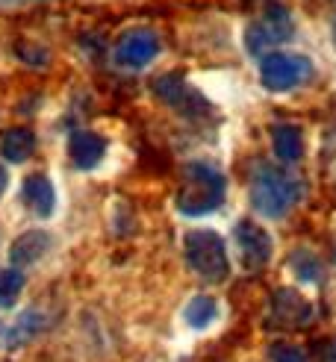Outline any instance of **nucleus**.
I'll list each match as a JSON object with an SVG mask.
<instances>
[{"mask_svg":"<svg viewBox=\"0 0 336 362\" xmlns=\"http://www.w3.org/2000/svg\"><path fill=\"white\" fill-rule=\"evenodd\" d=\"M233 239H236V247H239V257L245 262V268H262L272 257V236L265 233L260 224L254 221H239L236 230H233Z\"/></svg>","mask_w":336,"mask_h":362,"instance_id":"1a4fd4ad","label":"nucleus"},{"mask_svg":"<svg viewBox=\"0 0 336 362\" xmlns=\"http://www.w3.org/2000/svg\"><path fill=\"white\" fill-rule=\"evenodd\" d=\"M301 197V183L272 162H257L251 168V204L265 218H283Z\"/></svg>","mask_w":336,"mask_h":362,"instance_id":"f03ea898","label":"nucleus"},{"mask_svg":"<svg viewBox=\"0 0 336 362\" xmlns=\"http://www.w3.org/2000/svg\"><path fill=\"white\" fill-rule=\"evenodd\" d=\"M35 148H39V139H35V133L30 127H12V130H6L0 136V156L6 162H12V165L27 162L35 153Z\"/></svg>","mask_w":336,"mask_h":362,"instance_id":"ddd939ff","label":"nucleus"},{"mask_svg":"<svg viewBox=\"0 0 336 362\" xmlns=\"http://www.w3.org/2000/svg\"><path fill=\"white\" fill-rule=\"evenodd\" d=\"M24 286H27L24 271H18L12 265L0 268V310H12L18 303V298H21Z\"/></svg>","mask_w":336,"mask_h":362,"instance_id":"dca6fc26","label":"nucleus"},{"mask_svg":"<svg viewBox=\"0 0 336 362\" xmlns=\"http://www.w3.org/2000/svg\"><path fill=\"white\" fill-rule=\"evenodd\" d=\"M156 53H159V35L148 27H136V30H127L118 39L115 45V62L121 68H145L156 59Z\"/></svg>","mask_w":336,"mask_h":362,"instance_id":"0eeeda50","label":"nucleus"},{"mask_svg":"<svg viewBox=\"0 0 336 362\" xmlns=\"http://www.w3.org/2000/svg\"><path fill=\"white\" fill-rule=\"evenodd\" d=\"M269 359L272 362H307V354L295 345H274L269 351Z\"/></svg>","mask_w":336,"mask_h":362,"instance_id":"6ab92c4d","label":"nucleus"},{"mask_svg":"<svg viewBox=\"0 0 336 362\" xmlns=\"http://www.w3.org/2000/svg\"><path fill=\"white\" fill-rule=\"evenodd\" d=\"M216 315H219V303L212 295H195L183 310V321L192 330H207L209 324L216 321Z\"/></svg>","mask_w":336,"mask_h":362,"instance_id":"2eb2a0df","label":"nucleus"},{"mask_svg":"<svg viewBox=\"0 0 336 362\" xmlns=\"http://www.w3.org/2000/svg\"><path fill=\"white\" fill-rule=\"evenodd\" d=\"M333 30H336V21H333Z\"/></svg>","mask_w":336,"mask_h":362,"instance_id":"4be33fe9","label":"nucleus"},{"mask_svg":"<svg viewBox=\"0 0 336 362\" xmlns=\"http://www.w3.org/2000/svg\"><path fill=\"white\" fill-rule=\"evenodd\" d=\"M53 247V236L45 230H27L21 233L12 247H9V265L18 268V271H24V268H33V265H39L45 257H47V250Z\"/></svg>","mask_w":336,"mask_h":362,"instance_id":"9d476101","label":"nucleus"},{"mask_svg":"<svg viewBox=\"0 0 336 362\" xmlns=\"http://www.w3.org/2000/svg\"><path fill=\"white\" fill-rule=\"evenodd\" d=\"M45 330V321H42V313H24L21 318H18V324L12 327V341L9 345H18V341H27L33 339L35 333Z\"/></svg>","mask_w":336,"mask_h":362,"instance_id":"a211bd4d","label":"nucleus"},{"mask_svg":"<svg viewBox=\"0 0 336 362\" xmlns=\"http://www.w3.org/2000/svg\"><path fill=\"white\" fill-rule=\"evenodd\" d=\"M153 95L163 100V103L174 106V110H177V112H183V115H201V112L209 110L207 100H204L198 92H195V88H192L183 77H177V74L156 77V83H153Z\"/></svg>","mask_w":336,"mask_h":362,"instance_id":"6e6552de","label":"nucleus"},{"mask_svg":"<svg viewBox=\"0 0 336 362\" xmlns=\"http://www.w3.org/2000/svg\"><path fill=\"white\" fill-rule=\"evenodd\" d=\"M310 321H313V306L304 295L292 292V288H274L269 300V327L301 330Z\"/></svg>","mask_w":336,"mask_h":362,"instance_id":"423d86ee","label":"nucleus"},{"mask_svg":"<svg viewBox=\"0 0 336 362\" xmlns=\"http://www.w3.org/2000/svg\"><path fill=\"white\" fill-rule=\"evenodd\" d=\"M224 174L209 165V162H189L180 174V189H177V212L186 218H201V215L216 212L224 204Z\"/></svg>","mask_w":336,"mask_h":362,"instance_id":"f257e3e1","label":"nucleus"},{"mask_svg":"<svg viewBox=\"0 0 336 362\" xmlns=\"http://www.w3.org/2000/svg\"><path fill=\"white\" fill-rule=\"evenodd\" d=\"M330 362H336V348H333V354H330Z\"/></svg>","mask_w":336,"mask_h":362,"instance_id":"412c9836","label":"nucleus"},{"mask_svg":"<svg viewBox=\"0 0 336 362\" xmlns=\"http://www.w3.org/2000/svg\"><path fill=\"white\" fill-rule=\"evenodd\" d=\"M21 197L33 215L39 218H50L57 212V189H53L47 174H30L21 186Z\"/></svg>","mask_w":336,"mask_h":362,"instance_id":"f8f14e48","label":"nucleus"},{"mask_svg":"<svg viewBox=\"0 0 336 362\" xmlns=\"http://www.w3.org/2000/svg\"><path fill=\"white\" fill-rule=\"evenodd\" d=\"M313 77V62L301 53H269L260 65V80L269 92H289Z\"/></svg>","mask_w":336,"mask_h":362,"instance_id":"39448f33","label":"nucleus"},{"mask_svg":"<svg viewBox=\"0 0 336 362\" xmlns=\"http://www.w3.org/2000/svg\"><path fill=\"white\" fill-rule=\"evenodd\" d=\"M272 148L280 162H298L304 156V136L295 124H277L272 130Z\"/></svg>","mask_w":336,"mask_h":362,"instance_id":"4468645a","label":"nucleus"},{"mask_svg":"<svg viewBox=\"0 0 336 362\" xmlns=\"http://www.w3.org/2000/svg\"><path fill=\"white\" fill-rule=\"evenodd\" d=\"M295 35V21L283 6H272L265 15H260L254 24H248L245 30V47L251 57H269L274 47L286 45Z\"/></svg>","mask_w":336,"mask_h":362,"instance_id":"20e7f679","label":"nucleus"},{"mask_svg":"<svg viewBox=\"0 0 336 362\" xmlns=\"http://www.w3.org/2000/svg\"><path fill=\"white\" fill-rule=\"evenodd\" d=\"M6 186H9V174H6V168L0 165V197L6 194Z\"/></svg>","mask_w":336,"mask_h":362,"instance_id":"aec40b11","label":"nucleus"},{"mask_svg":"<svg viewBox=\"0 0 336 362\" xmlns=\"http://www.w3.org/2000/svg\"><path fill=\"white\" fill-rule=\"evenodd\" d=\"M289 265H292V271H295V277L298 280H304V283H315L318 280V274H322V262H318L310 250H295L292 257H289Z\"/></svg>","mask_w":336,"mask_h":362,"instance_id":"f3484780","label":"nucleus"},{"mask_svg":"<svg viewBox=\"0 0 336 362\" xmlns=\"http://www.w3.org/2000/svg\"><path fill=\"white\" fill-rule=\"evenodd\" d=\"M68 156H71V162H74V168L92 171L106 156V139L92 133V130H74L68 139Z\"/></svg>","mask_w":336,"mask_h":362,"instance_id":"9b49d317","label":"nucleus"},{"mask_svg":"<svg viewBox=\"0 0 336 362\" xmlns=\"http://www.w3.org/2000/svg\"><path fill=\"white\" fill-rule=\"evenodd\" d=\"M183 257L192 274H198L204 283H224L230 274L227 245L216 230H189L183 236Z\"/></svg>","mask_w":336,"mask_h":362,"instance_id":"7ed1b4c3","label":"nucleus"}]
</instances>
